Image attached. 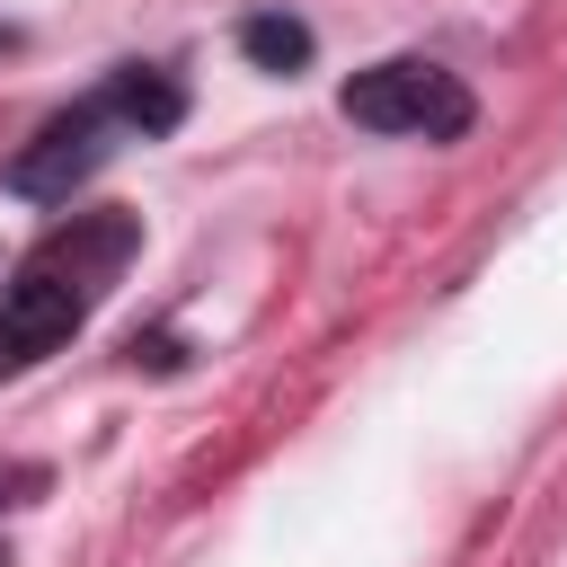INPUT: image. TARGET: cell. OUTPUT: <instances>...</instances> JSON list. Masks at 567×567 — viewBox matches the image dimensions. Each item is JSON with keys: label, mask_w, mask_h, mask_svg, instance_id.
Masks as SVG:
<instances>
[{"label": "cell", "mask_w": 567, "mask_h": 567, "mask_svg": "<svg viewBox=\"0 0 567 567\" xmlns=\"http://www.w3.org/2000/svg\"><path fill=\"white\" fill-rule=\"evenodd\" d=\"M133 248H142V221L133 213H71V221H53L18 257V275L0 284V372L44 363L106 301V284L124 275Z\"/></svg>", "instance_id": "1"}, {"label": "cell", "mask_w": 567, "mask_h": 567, "mask_svg": "<svg viewBox=\"0 0 567 567\" xmlns=\"http://www.w3.org/2000/svg\"><path fill=\"white\" fill-rule=\"evenodd\" d=\"M337 106H346V124H363V133H425V142L470 133V89H461L443 62H416V53L354 71Z\"/></svg>", "instance_id": "2"}, {"label": "cell", "mask_w": 567, "mask_h": 567, "mask_svg": "<svg viewBox=\"0 0 567 567\" xmlns=\"http://www.w3.org/2000/svg\"><path fill=\"white\" fill-rule=\"evenodd\" d=\"M115 133H133L124 115H115V97L97 89L89 106H71V115H53L18 159H9V195H35V204H71V186H89L97 168H106V151H115Z\"/></svg>", "instance_id": "3"}, {"label": "cell", "mask_w": 567, "mask_h": 567, "mask_svg": "<svg viewBox=\"0 0 567 567\" xmlns=\"http://www.w3.org/2000/svg\"><path fill=\"white\" fill-rule=\"evenodd\" d=\"M106 97H115V115H124L133 133H168V124L186 115L177 80H168V71H142V62H133V71H115V80H106Z\"/></svg>", "instance_id": "4"}, {"label": "cell", "mask_w": 567, "mask_h": 567, "mask_svg": "<svg viewBox=\"0 0 567 567\" xmlns=\"http://www.w3.org/2000/svg\"><path fill=\"white\" fill-rule=\"evenodd\" d=\"M239 44H248L257 71H301V62H310V27H301V18H248Z\"/></svg>", "instance_id": "5"}]
</instances>
